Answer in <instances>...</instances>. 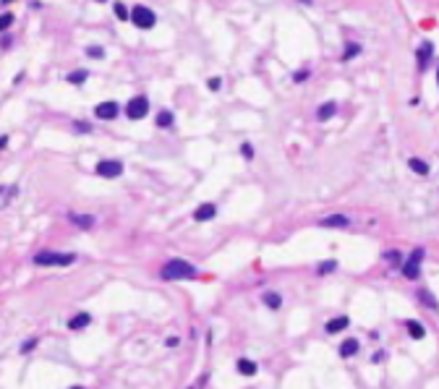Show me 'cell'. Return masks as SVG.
<instances>
[{
	"label": "cell",
	"instance_id": "cell-36",
	"mask_svg": "<svg viewBox=\"0 0 439 389\" xmlns=\"http://www.w3.org/2000/svg\"><path fill=\"white\" fill-rule=\"evenodd\" d=\"M437 81H439V68H437Z\"/></svg>",
	"mask_w": 439,
	"mask_h": 389
},
{
	"label": "cell",
	"instance_id": "cell-9",
	"mask_svg": "<svg viewBox=\"0 0 439 389\" xmlns=\"http://www.w3.org/2000/svg\"><path fill=\"white\" fill-rule=\"evenodd\" d=\"M319 225H322V227H348V225H351V217H345V215H332V217L319 219Z\"/></svg>",
	"mask_w": 439,
	"mask_h": 389
},
{
	"label": "cell",
	"instance_id": "cell-16",
	"mask_svg": "<svg viewBox=\"0 0 439 389\" xmlns=\"http://www.w3.org/2000/svg\"><path fill=\"white\" fill-rule=\"evenodd\" d=\"M89 321H91L89 313H79V316H73V319L68 321V327H71V329H84V327H89Z\"/></svg>",
	"mask_w": 439,
	"mask_h": 389
},
{
	"label": "cell",
	"instance_id": "cell-18",
	"mask_svg": "<svg viewBox=\"0 0 439 389\" xmlns=\"http://www.w3.org/2000/svg\"><path fill=\"white\" fill-rule=\"evenodd\" d=\"M408 332H410V337H413V340H424L426 337V329L421 327L418 321H408Z\"/></svg>",
	"mask_w": 439,
	"mask_h": 389
},
{
	"label": "cell",
	"instance_id": "cell-8",
	"mask_svg": "<svg viewBox=\"0 0 439 389\" xmlns=\"http://www.w3.org/2000/svg\"><path fill=\"white\" fill-rule=\"evenodd\" d=\"M215 215H217V207H215V204H201V207L194 212V219H196V222H209Z\"/></svg>",
	"mask_w": 439,
	"mask_h": 389
},
{
	"label": "cell",
	"instance_id": "cell-10",
	"mask_svg": "<svg viewBox=\"0 0 439 389\" xmlns=\"http://www.w3.org/2000/svg\"><path fill=\"white\" fill-rule=\"evenodd\" d=\"M432 55H434V44H432V42H424V44L418 47V68H421V71H426V63H429V58H432Z\"/></svg>",
	"mask_w": 439,
	"mask_h": 389
},
{
	"label": "cell",
	"instance_id": "cell-15",
	"mask_svg": "<svg viewBox=\"0 0 439 389\" xmlns=\"http://www.w3.org/2000/svg\"><path fill=\"white\" fill-rule=\"evenodd\" d=\"M238 374H243V376H254L256 374V363L249 358H241L238 360Z\"/></svg>",
	"mask_w": 439,
	"mask_h": 389
},
{
	"label": "cell",
	"instance_id": "cell-34",
	"mask_svg": "<svg viewBox=\"0 0 439 389\" xmlns=\"http://www.w3.org/2000/svg\"><path fill=\"white\" fill-rule=\"evenodd\" d=\"M178 342H180L178 337H170V340H168V347H178Z\"/></svg>",
	"mask_w": 439,
	"mask_h": 389
},
{
	"label": "cell",
	"instance_id": "cell-2",
	"mask_svg": "<svg viewBox=\"0 0 439 389\" xmlns=\"http://www.w3.org/2000/svg\"><path fill=\"white\" fill-rule=\"evenodd\" d=\"M131 21L139 26V29H152V26L157 24V16H154V11H152V8H146V5H133Z\"/></svg>",
	"mask_w": 439,
	"mask_h": 389
},
{
	"label": "cell",
	"instance_id": "cell-22",
	"mask_svg": "<svg viewBox=\"0 0 439 389\" xmlns=\"http://www.w3.org/2000/svg\"><path fill=\"white\" fill-rule=\"evenodd\" d=\"M355 55H361V44L351 42V44L345 47V52H343V60H351V58H355Z\"/></svg>",
	"mask_w": 439,
	"mask_h": 389
},
{
	"label": "cell",
	"instance_id": "cell-21",
	"mask_svg": "<svg viewBox=\"0 0 439 389\" xmlns=\"http://www.w3.org/2000/svg\"><path fill=\"white\" fill-rule=\"evenodd\" d=\"M264 303L274 311V308H280V305H282V298H280L277 293H267V295H264Z\"/></svg>",
	"mask_w": 439,
	"mask_h": 389
},
{
	"label": "cell",
	"instance_id": "cell-12",
	"mask_svg": "<svg viewBox=\"0 0 439 389\" xmlns=\"http://www.w3.org/2000/svg\"><path fill=\"white\" fill-rule=\"evenodd\" d=\"M355 353H358V340H345L340 345V355L343 358H353Z\"/></svg>",
	"mask_w": 439,
	"mask_h": 389
},
{
	"label": "cell",
	"instance_id": "cell-23",
	"mask_svg": "<svg viewBox=\"0 0 439 389\" xmlns=\"http://www.w3.org/2000/svg\"><path fill=\"white\" fill-rule=\"evenodd\" d=\"M113 11H115V16H118V21H128V18H131V13H128V8H126L123 3H115Z\"/></svg>",
	"mask_w": 439,
	"mask_h": 389
},
{
	"label": "cell",
	"instance_id": "cell-37",
	"mask_svg": "<svg viewBox=\"0 0 439 389\" xmlns=\"http://www.w3.org/2000/svg\"><path fill=\"white\" fill-rule=\"evenodd\" d=\"M3 3H5V5H8V3H11V0H3Z\"/></svg>",
	"mask_w": 439,
	"mask_h": 389
},
{
	"label": "cell",
	"instance_id": "cell-20",
	"mask_svg": "<svg viewBox=\"0 0 439 389\" xmlns=\"http://www.w3.org/2000/svg\"><path fill=\"white\" fill-rule=\"evenodd\" d=\"M157 126L160 128H170L173 126V113H170V110H162V113L157 115Z\"/></svg>",
	"mask_w": 439,
	"mask_h": 389
},
{
	"label": "cell",
	"instance_id": "cell-31",
	"mask_svg": "<svg viewBox=\"0 0 439 389\" xmlns=\"http://www.w3.org/2000/svg\"><path fill=\"white\" fill-rule=\"evenodd\" d=\"M11 24H13V16H11V13H5V16H3V21H0V26H3V29H8Z\"/></svg>",
	"mask_w": 439,
	"mask_h": 389
},
{
	"label": "cell",
	"instance_id": "cell-11",
	"mask_svg": "<svg viewBox=\"0 0 439 389\" xmlns=\"http://www.w3.org/2000/svg\"><path fill=\"white\" fill-rule=\"evenodd\" d=\"M348 327H351V319H348V316H337L332 321H327V335H337V332H343Z\"/></svg>",
	"mask_w": 439,
	"mask_h": 389
},
{
	"label": "cell",
	"instance_id": "cell-4",
	"mask_svg": "<svg viewBox=\"0 0 439 389\" xmlns=\"http://www.w3.org/2000/svg\"><path fill=\"white\" fill-rule=\"evenodd\" d=\"M421 261H424V248H416L408 261L402 264V274H405L408 280H418L421 277Z\"/></svg>",
	"mask_w": 439,
	"mask_h": 389
},
{
	"label": "cell",
	"instance_id": "cell-25",
	"mask_svg": "<svg viewBox=\"0 0 439 389\" xmlns=\"http://www.w3.org/2000/svg\"><path fill=\"white\" fill-rule=\"evenodd\" d=\"M87 55H89V58H97V60H99V58H105V50L97 47V44H91V47H87Z\"/></svg>",
	"mask_w": 439,
	"mask_h": 389
},
{
	"label": "cell",
	"instance_id": "cell-28",
	"mask_svg": "<svg viewBox=\"0 0 439 389\" xmlns=\"http://www.w3.org/2000/svg\"><path fill=\"white\" fill-rule=\"evenodd\" d=\"M384 259H387L390 264H400V254L397 251H387V254H384Z\"/></svg>",
	"mask_w": 439,
	"mask_h": 389
},
{
	"label": "cell",
	"instance_id": "cell-13",
	"mask_svg": "<svg viewBox=\"0 0 439 389\" xmlns=\"http://www.w3.org/2000/svg\"><path fill=\"white\" fill-rule=\"evenodd\" d=\"M335 113H337V105H335V102H324V105H319L316 118H319V120H327V118H332Z\"/></svg>",
	"mask_w": 439,
	"mask_h": 389
},
{
	"label": "cell",
	"instance_id": "cell-27",
	"mask_svg": "<svg viewBox=\"0 0 439 389\" xmlns=\"http://www.w3.org/2000/svg\"><path fill=\"white\" fill-rule=\"evenodd\" d=\"M241 154L246 157V160H254V146H251V144H243V146H241Z\"/></svg>",
	"mask_w": 439,
	"mask_h": 389
},
{
	"label": "cell",
	"instance_id": "cell-38",
	"mask_svg": "<svg viewBox=\"0 0 439 389\" xmlns=\"http://www.w3.org/2000/svg\"><path fill=\"white\" fill-rule=\"evenodd\" d=\"M99 3H102V0H99Z\"/></svg>",
	"mask_w": 439,
	"mask_h": 389
},
{
	"label": "cell",
	"instance_id": "cell-32",
	"mask_svg": "<svg viewBox=\"0 0 439 389\" xmlns=\"http://www.w3.org/2000/svg\"><path fill=\"white\" fill-rule=\"evenodd\" d=\"M209 89L217 91V89H220V79H209Z\"/></svg>",
	"mask_w": 439,
	"mask_h": 389
},
{
	"label": "cell",
	"instance_id": "cell-24",
	"mask_svg": "<svg viewBox=\"0 0 439 389\" xmlns=\"http://www.w3.org/2000/svg\"><path fill=\"white\" fill-rule=\"evenodd\" d=\"M87 76H89L87 71H73V73H68V81H71V84H84Z\"/></svg>",
	"mask_w": 439,
	"mask_h": 389
},
{
	"label": "cell",
	"instance_id": "cell-5",
	"mask_svg": "<svg viewBox=\"0 0 439 389\" xmlns=\"http://www.w3.org/2000/svg\"><path fill=\"white\" fill-rule=\"evenodd\" d=\"M146 113H149V99L146 97H133L126 105V115L131 120H141V118H146Z\"/></svg>",
	"mask_w": 439,
	"mask_h": 389
},
{
	"label": "cell",
	"instance_id": "cell-19",
	"mask_svg": "<svg viewBox=\"0 0 439 389\" xmlns=\"http://www.w3.org/2000/svg\"><path fill=\"white\" fill-rule=\"evenodd\" d=\"M418 298H421V303L424 305H429V308H439V303H437V298L429 290H418Z\"/></svg>",
	"mask_w": 439,
	"mask_h": 389
},
{
	"label": "cell",
	"instance_id": "cell-1",
	"mask_svg": "<svg viewBox=\"0 0 439 389\" xmlns=\"http://www.w3.org/2000/svg\"><path fill=\"white\" fill-rule=\"evenodd\" d=\"M160 277L165 282H176V280H191V277H196V269L191 266L188 261H183V259H170L168 264L162 266Z\"/></svg>",
	"mask_w": 439,
	"mask_h": 389
},
{
	"label": "cell",
	"instance_id": "cell-7",
	"mask_svg": "<svg viewBox=\"0 0 439 389\" xmlns=\"http://www.w3.org/2000/svg\"><path fill=\"white\" fill-rule=\"evenodd\" d=\"M118 113H121V107H118V102H99L94 107V115L99 120H113Z\"/></svg>",
	"mask_w": 439,
	"mask_h": 389
},
{
	"label": "cell",
	"instance_id": "cell-33",
	"mask_svg": "<svg viewBox=\"0 0 439 389\" xmlns=\"http://www.w3.org/2000/svg\"><path fill=\"white\" fill-rule=\"evenodd\" d=\"M76 131H81V133H89V126H87V123H76Z\"/></svg>",
	"mask_w": 439,
	"mask_h": 389
},
{
	"label": "cell",
	"instance_id": "cell-17",
	"mask_svg": "<svg viewBox=\"0 0 439 389\" xmlns=\"http://www.w3.org/2000/svg\"><path fill=\"white\" fill-rule=\"evenodd\" d=\"M71 222H73V225H79V227H84V230H89L91 225H94V217H89V215H71Z\"/></svg>",
	"mask_w": 439,
	"mask_h": 389
},
{
	"label": "cell",
	"instance_id": "cell-3",
	"mask_svg": "<svg viewBox=\"0 0 439 389\" xmlns=\"http://www.w3.org/2000/svg\"><path fill=\"white\" fill-rule=\"evenodd\" d=\"M73 261H76V256H73V254H37L34 256V264H40V266H52V264L68 266Z\"/></svg>",
	"mask_w": 439,
	"mask_h": 389
},
{
	"label": "cell",
	"instance_id": "cell-26",
	"mask_svg": "<svg viewBox=\"0 0 439 389\" xmlns=\"http://www.w3.org/2000/svg\"><path fill=\"white\" fill-rule=\"evenodd\" d=\"M306 79H308V68H301V71L293 73V81H296V84H301V81H306Z\"/></svg>",
	"mask_w": 439,
	"mask_h": 389
},
{
	"label": "cell",
	"instance_id": "cell-29",
	"mask_svg": "<svg viewBox=\"0 0 439 389\" xmlns=\"http://www.w3.org/2000/svg\"><path fill=\"white\" fill-rule=\"evenodd\" d=\"M335 266H337L335 261H327V264H319V274H324V272H332V269H335Z\"/></svg>",
	"mask_w": 439,
	"mask_h": 389
},
{
	"label": "cell",
	"instance_id": "cell-35",
	"mask_svg": "<svg viewBox=\"0 0 439 389\" xmlns=\"http://www.w3.org/2000/svg\"><path fill=\"white\" fill-rule=\"evenodd\" d=\"M301 3H306V5H311V0H301Z\"/></svg>",
	"mask_w": 439,
	"mask_h": 389
},
{
	"label": "cell",
	"instance_id": "cell-6",
	"mask_svg": "<svg viewBox=\"0 0 439 389\" xmlns=\"http://www.w3.org/2000/svg\"><path fill=\"white\" fill-rule=\"evenodd\" d=\"M94 173L99 175V178H118V175L123 173V165L118 160H102V162H97Z\"/></svg>",
	"mask_w": 439,
	"mask_h": 389
},
{
	"label": "cell",
	"instance_id": "cell-30",
	"mask_svg": "<svg viewBox=\"0 0 439 389\" xmlns=\"http://www.w3.org/2000/svg\"><path fill=\"white\" fill-rule=\"evenodd\" d=\"M32 347H37V340H26L24 345H21V353H29Z\"/></svg>",
	"mask_w": 439,
	"mask_h": 389
},
{
	"label": "cell",
	"instance_id": "cell-14",
	"mask_svg": "<svg viewBox=\"0 0 439 389\" xmlns=\"http://www.w3.org/2000/svg\"><path fill=\"white\" fill-rule=\"evenodd\" d=\"M408 168L413 170L416 175H429V165H426L424 160H418V157H410V160H408Z\"/></svg>",
	"mask_w": 439,
	"mask_h": 389
}]
</instances>
